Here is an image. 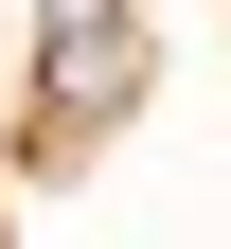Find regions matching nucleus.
Wrapping results in <instances>:
<instances>
[{"instance_id":"f257e3e1","label":"nucleus","mask_w":231,"mask_h":249,"mask_svg":"<svg viewBox=\"0 0 231 249\" xmlns=\"http://www.w3.org/2000/svg\"><path fill=\"white\" fill-rule=\"evenodd\" d=\"M142 107V18L124 0H53V36H36V124L53 142H89V124Z\"/></svg>"}]
</instances>
